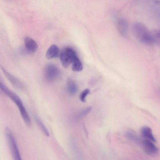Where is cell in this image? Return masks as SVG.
I'll return each instance as SVG.
<instances>
[{
	"mask_svg": "<svg viewBox=\"0 0 160 160\" xmlns=\"http://www.w3.org/2000/svg\"><path fill=\"white\" fill-rule=\"evenodd\" d=\"M44 74L47 81L52 82L59 77L60 72L58 68L55 65L49 63L45 66L44 70Z\"/></svg>",
	"mask_w": 160,
	"mask_h": 160,
	"instance_id": "obj_4",
	"label": "cell"
},
{
	"mask_svg": "<svg viewBox=\"0 0 160 160\" xmlns=\"http://www.w3.org/2000/svg\"><path fill=\"white\" fill-rule=\"evenodd\" d=\"M0 88L2 92L9 98L18 107L22 118L27 126L30 127L32 122L29 115L19 97L14 92L9 89L0 80Z\"/></svg>",
	"mask_w": 160,
	"mask_h": 160,
	"instance_id": "obj_1",
	"label": "cell"
},
{
	"mask_svg": "<svg viewBox=\"0 0 160 160\" xmlns=\"http://www.w3.org/2000/svg\"><path fill=\"white\" fill-rule=\"evenodd\" d=\"M154 43L160 46V28L155 29L150 32Z\"/></svg>",
	"mask_w": 160,
	"mask_h": 160,
	"instance_id": "obj_16",
	"label": "cell"
},
{
	"mask_svg": "<svg viewBox=\"0 0 160 160\" xmlns=\"http://www.w3.org/2000/svg\"><path fill=\"white\" fill-rule=\"evenodd\" d=\"M126 137L128 139L134 142L139 143L141 142V139L134 132L132 131H128L125 134Z\"/></svg>",
	"mask_w": 160,
	"mask_h": 160,
	"instance_id": "obj_15",
	"label": "cell"
},
{
	"mask_svg": "<svg viewBox=\"0 0 160 160\" xmlns=\"http://www.w3.org/2000/svg\"><path fill=\"white\" fill-rule=\"evenodd\" d=\"M77 56L76 52L72 48L68 47L63 49L60 55V61L63 67L65 68L68 67Z\"/></svg>",
	"mask_w": 160,
	"mask_h": 160,
	"instance_id": "obj_3",
	"label": "cell"
},
{
	"mask_svg": "<svg viewBox=\"0 0 160 160\" xmlns=\"http://www.w3.org/2000/svg\"><path fill=\"white\" fill-rule=\"evenodd\" d=\"M132 30L135 36L140 40L149 32L144 25L138 22L132 25Z\"/></svg>",
	"mask_w": 160,
	"mask_h": 160,
	"instance_id": "obj_5",
	"label": "cell"
},
{
	"mask_svg": "<svg viewBox=\"0 0 160 160\" xmlns=\"http://www.w3.org/2000/svg\"><path fill=\"white\" fill-rule=\"evenodd\" d=\"M59 54L58 47L55 44L51 45L48 49L46 54V57L48 59H51L58 57Z\"/></svg>",
	"mask_w": 160,
	"mask_h": 160,
	"instance_id": "obj_9",
	"label": "cell"
},
{
	"mask_svg": "<svg viewBox=\"0 0 160 160\" xmlns=\"http://www.w3.org/2000/svg\"><path fill=\"white\" fill-rule=\"evenodd\" d=\"M142 148L145 152L149 155H154L158 152L157 147L150 140L145 139L141 142Z\"/></svg>",
	"mask_w": 160,
	"mask_h": 160,
	"instance_id": "obj_7",
	"label": "cell"
},
{
	"mask_svg": "<svg viewBox=\"0 0 160 160\" xmlns=\"http://www.w3.org/2000/svg\"><path fill=\"white\" fill-rule=\"evenodd\" d=\"M24 44L25 47L27 50L30 52H35L38 48V45L33 39L27 37L24 39Z\"/></svg>",
	"mask_w": 160,
	"mask_h": 160,
	"instance_id": "obj_8",
	"label": "cell"
},
{
	"mask_svg": "<svg viewBox=\"0 0 160 160\" xmlns=\"http://www.w3.org/2000/svg\"><path fill=\"white\" fill-rule=\"evenodd\" d=\"M1 68L3 74L12 86L20 90L24 89L23 84L19 80L8 72L3 67L1 66Z\"/></svg>",
	"mask_w": 160,
	"mask_h": 160,
	"instance_id": "obj_6",
	"label": "cell"
},
{
	"mask_svg": "<svg viewBox=\"0 0 160 160\" xmlns=\"http://www.w3.org/2000/svg\"><path fill=\"white\" fill-rule=\"evenodd\" d=\"M71 64L72 69L75 72H80L83 69L82 64L78 56L74 59Z\"/></svg>",
	"mask_w": 160,
	"mask_h": 160,
	"instance_id": "obj_13",
	"label": "cell"
},
{
	"mask_svg": "<svg viewBox=\"0 0 160 160\" xmlns=\"http://www.w3.org/2000/svg\"><path fill=\"white\" fill-rule=\"evenodd\" d=\"M90 92V90L88 88H86L83 90L80 93L79 98L81 101L85 102L86 101V98Z\"/></svg>",
	"mask_w": 160,
	"mask_h": 160,
	"instance_id": "obj_18",
	"label": "cell"
},
{
	"mask_svg": "<svg viewBox=\"0 0 160 160\" xmlns=\"http://www.w3.org/2000/svg\"><path fill=\"white\" fill-rule=\"evenodd\" d=\"M66 86L67 91L71 95L75 94L78 91V87L76 83L71 78L68 79L67 81Z\"/></svg>",
	"mask_w": 160,
	"mask_h": 160,
	"instance_id": "obj_12",
	"label": "cell"
},
{
	"mask_svg": "<svg viewBox=\"0 0 160 160\" xmlns=\"http://www.w3.org/2000/svg\"><path fill=\"white\" fill-rule=\"evenodd\" d=\"M141 133L143 137L146 139L155 142L156 139L153 136L152 129L147 126L142 127L141 130Z\"/></svg>",
	"mask_w": 160,
	"mask_h": 160,
	"instance_id": "obj_10",
	"label": "cell"
},
{
	"mask_svg": "<svg viewBox=\"0 0 160 160\" xmlns=\"http://www.w3.org/2000/svg\"><path fill=\"white\" fill-rule=\"evenodd\" d=\"M5 133L13 160H22L15 138L11 129L8 127H6Z\"/></svg>",
	"mask_w": 160,
	"mask_h": 160,
	"instance_id": "obj_2",
	"label": "cell"
},
{
	"mask_svg": "<svg viewBox=\"0 0 160 160\" xmlns=\"http://www.w3.org/2000/svg\"><path fill=\"white\" fill-rule=\"evenodd\" d=\"M92 109V107L91 106L86 108L77 113L76 115L77 118H80L83 117L90 112Z\"/></svg>",
	"mask_w": 160,
	"mask_h": 160,
	"instance_id": "obj_17",
	"label": "cell"
},
{
	"mask_svg": "<svg viewBox=\"0 0 160 160\" xmlns=\"http://www.w3.org/2000/svg\"><path fill=\"white\" fill-rule=\"evenodd\" d=\"M34 118L41 130L46 136H49V133L47 128L39 118L37 115L34 116Z\"/></svg>",
	"mask_w": 160,
	"mask_h": 160,
	"instance_id": "obj_14",
	"label": "cell"
},
{
	"mask_svg": "<svg viewBox=\"0 0 160 160\" xmlns=\"http://www.w3.org/2000/svg\"><path fill=\"white\" fill-rule=\"evenodd\" d=\"M117 24L120 33L122 35H125L128 29V24L127 21L123 18H120L117 20Z\"/></svg>",
	"mask_w": 160,
	"mask_h": 160,
	"instance_id": "obj_11",
	"label": "cell"
}]
</instances>
